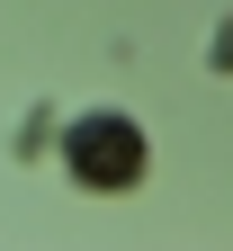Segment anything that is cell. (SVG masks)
<instances>
[{
	"label": "cell",
	"mask_w": 233,
	"mask_h": 251,
	"mask_svg": "<svg viewBox=\"0 0 233 251\" xmlns=\"http://www.w3.org/2000/svg\"><path fill=\"white\" fill-rule=\"evenodd\" d=\"M63 171H72L81 188H99V198L135 188V179H144V126L117 117V108H90L72 135H63Z\"/></svg>",
	"instance_id": "cell-1"
}]
</instances>
